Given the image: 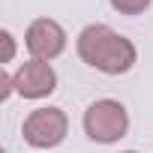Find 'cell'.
Listing matches in <instances>:
<instances>
[{
	"mask_svg": "<svg viewBox=\"0 0 153 153\" xmlns=\"http://www.w3.org/2000/svg\"><path fill=\"white\" fill-rule=\"evenodd\" d=\"M75 48H78V57L90 69L105 72V75H123L138 60L132 39L120 36L108 24H87L75 39Z\"/></svg>",
	"mask_w": 153,
	"mask_h": 153,
	"instance_id": "6da1fadb",
	"label": "cell"
},
{
	"mask_svg": "<svg viewBox=\"0 0 153 153\" xmlns=\"http://www.w3.org/2000/svg\"><path fill=\"white\" fill-rule=\"evenodd\" d=\"M84 132L96 144H114L129 132V111L117 99H96L84 111Z\"/></svg>",
	"mask_w": 153,
	"mask_h": 153,
	"instance_id": "7a4b0ae2",
	"label": "cell"
},
{
	"mask_svg": "<svg viewBox=\"0 0 153 153\" xmlns=\"http://www.w3.org/2000/svg\"><path fill=\"white\" fill-rule=\"evenodd\" d=\"M69 132V120L63 114V108H36L24 117V126H21V135L30 147L36 150H48V147H57Z\"/></svg>",
	"mask_w": 153,
	"mask_h": 153,
	"instance_id": "3957f363",
	"label": "cell"
},
{
	"mask_svg": "<svg viewBox=\"0 0 153 153\" xmlns=\"http://www.w3.org/2000/svg\"><path fill=\"white\" fill-rule=\"evenodd\" d=\"M24 45L33 60L51 63L54 57H60L66 51V30L54 18H36V21H30V27L24 33Z\"/></svg>",
	"mask_w": 153,
	"mask_h": 153,
	"instance_id": "277c9868",
	"label": "cell"
},
{
	"mask_svg": "<svg viewBox=\"0 0 153 153\" xmlns=\"http://www.w3.org/2000/svg\"><path fill=\"white\" fill-rule=\"evenodd\" d=\"M15 81V93L24 99H45L57 90V72L51 63L45 60H27L15 69L12 75Z\"/></svg>",
	"mask_w": 153,
	"mask_h": 153,
	"instance_id": "5b68a950",
	"label": "cell"
},
{
	"mask_svg": "<svg viewBox=\"0 0 153 153\" xmlns=\"http://www.w3.org/2000/svg\"><path fill=\"white\" fill-rule=\"evenodd\" d=\"M111 9L120 12V15H141L144 9H150L153 0H108Z\"/></svg>",
	"mask_w": 153,
	"mask_h": 153,
	"instance_id": "8992f818",
	"label": "cell"
},
{
	"mask_svg": "<svg viewBox=\"0 0 153 153\" xmlns=\"http://www.w3.org/2000/svg\"><path fill=\"white\" fill-rule=\"evenodd\" d=\"M0 42H3V57H0V63H12L15 57V39L9 30H0Z\"/></svg>",
	"mask_w": 153,
	"mask_h": 153,
	"instance_id": "52a82bcc",
	"label": "cell"
},
{
	"mask_svg": "<svg viewBox=\"0 0 153 153\" xmlns=\"http://www.w3.org/2000/svg\"><path fill=\"white\" fill-rule=\"evenodd\" d=\"M126 153H135V150H126Z\"/></svg>",
	"mask_w": 153,
	"mask_h": 153,
	"instance_id": "ba28073f",
	"label": "cell"
}]
</instances>
